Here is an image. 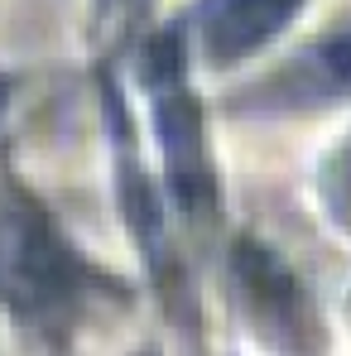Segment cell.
Segmentation results:
<instances>
[{
  "mask_svg": "<svg viewBox=\"0 0 351 356\" xmlns=\"http://www.w3.org/2000/svg\"><path fill=\"white\" fill-rule=\"evenodd\" d=\"M145 82H149V102H154V130H159V149L174 178L178 202L188 207V217H212L217 207V178H212V159H207V140H202V120H197V102L183 82V63H178V39L164 34L149 58H145Z\"/></svg>",
  "mask_w": 351,
  "mask_h": 356,
  "instance_id": "7a4b0ae2",
  "label": "cell"
},
{
  "mask_svg": "<svg viewBox=\"0 0 351 356\" xmlns=\"http://www.w3.org/2000/svg\"><path fill=\"white\" fill-rule=\"evenodd\" d=\"M303 0H202L197 34L217 63H236L250 49L270 44Z\"/></svg>",
  "mask_w": 351,
  "mask_h": 356,
  "instance_id": "3957f363",
  "label": "cell"
},
{
  "mask_svg": "<svg viewBox=\"0 0 351 356\" xmlns=\"http://www.w3.org/2000/svg\"><path fill=\"white\" fill-rule=\"evenodd\" d=\"M87 280V265L54 232V222L29 197L10 193L0 207V298L24 318L54 323L77 308Z\"/></svg>",
  "mask_w": 351,
  "mask_h": 356,
  "instance_id": "6da1fadb",
  "label": "cell"
}]
</instances>
